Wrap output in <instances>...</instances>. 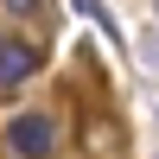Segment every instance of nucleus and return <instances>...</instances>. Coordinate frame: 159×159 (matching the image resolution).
Listing matches in <instances>:
<instances>
[{
  "mask_svg": "<svg viewBox=\"0 0 159 159\" xmlns=\"http://www.w3.org/2000/svg\"><path fill=\"white\" fill-rule=\"evenodd\" d=\"M7 147L19 153V159H51V153H57V127H51L45 115H13Z\"/></svg>",
  "mask_w": 159,
  "mask_h": 159,
  "instance_id": "nucleus-1",
  "label": "nucleus"
},
{
  "mask_svg": "<svg viewBox=\"0 0 159 159\" xmlns=\"http://www.w3.org/2000/svg\"><path fill=\"white\" fill-rule=\"evenodd\" d=\"M0 7H13V13H32V7H38V0H0Z\"/></svg>",
  "mask_w": 159,
  "mask_h": 159,
  "instance_id": "nucleus-3",
  "label": "nucleus"
},
{
  "mask_svg": "<svg viewBox=\"0 0 159 159\" xmlns=\"http://www.w3.org/2000/svg\"><path fill=\"white\" fill-rule=\"evenodd\" d=\"M32 70H38V45H25V38H7V45H0V89H19Z\"/></svg>",
  "mask_w": 159,
  "mask_h": 159,
  "instance_id": "nucleus-2",
  "label": "nucleus"
}]
</instances>
